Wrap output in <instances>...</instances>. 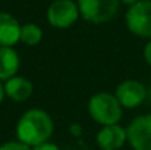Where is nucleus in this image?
Instances as JSON below:
<instances>
[{"label": "nucleus", "instance_id": "nucleus-1", "mask_svg": "<svg viewBox=\"0 0 151 150\" xmlns=\"http://www.w3.org/2000/svg\"><path fill=\"white\" fill-rule=\"evenodd\" d=\"M54 131V122L50 113L44 109H28L25 110L16 122V140L27 144L28 147L40 146L50 141Z\"/></svg>", "mask_w": 151, "mask_h": 150}, {"label": "nucleus", "instance_id": "nucleus-2", "mask_svg": "<svg viewBox=\"0 0 151 150\" xmlns=\"http://www.w3.org/2000/svg\"><path fill=\"white\" fill-rule=\"evenodd\" d=\"M88 113L91 119L101 127L116 125L122 119L123 107L116 99L114 93L100 91L93 94L88 100Z\"/></svg>", "mask_w": 151, "mask_h": 150}, {"label": "nucleus", "instance_id": "nucleus-3", "mask_svg": "<svg viewBox=\"0 0 151 150\" xmlns=\"http://www.w3.org/2000/svg\"><path fill=\"white\" fill-rule=\"evenodd\" d=\"M128 30L139 37L151 40V0H139L129 6L125 15Z\"/></svg>", "mask_w": 151, "mask_h": 150}, {"label": "nucleus", "instance_id": "nucleus-4", "mask_svg": "<svg viewBox=\"0 0 151 150\" xmlns=\"http://www.w3.org/2000/svg\"><path fill=\"white\" fill-rule=\"evenodd\" d=\"M120 0H78L79 15L90 24H104L114 18Z\"/></svg>", "mask_w": 151, "mask_h": 150}, {"label": "nucleus", "instance_id": "nucleus-5", "mask_svg": "<svg viewBox=\"0 0 151 150\" xmlns=\"http://www.w3.org/2000/svg\"><path fill=\"white\" fill-rule=\"evenodd\" d=\"M78 3L73 0H54L47 9V21L51 27L66 30L79 18Z\"/></svg>", "mask_w": 151, "mask_h": 150}, {"label": "nucleus", "instance_id": "nucleus-6", "mask_svg": "<svg viewBox=\"0 0 151 150\" xmlns=\"http://www.w3.org/2000/svg\"><path fill=\"white\" fill-rule=\"evenodd\" d=\"M126 136L134 150H151V113L135 116L126 127Z\"/></svg>", "mask_w": 151, "mask_h": 150}, {"label": "nucleus", "instance_id": "nucleus-7", "mask_svg": "<svg viewBox=\"0 0 151 150\" xmlns=\"http://www.w3.org/2000/svg\"><path fill=\"white\" fill-rule=\"evenodd\" d=\"M114 96L123 109H135L145 101L148 91H147V87L141 81L125 80L116 87Z\"/></svg>", "mask_w": 151, "mask_h": 150}, {"label": "nucleus", "instance_id": "nucleus-8", "mask_svg": "<svg viewBox=\"0 0 151 150\" xmlns=\"http://www.w3.org/2000/svg\"><path fill=\"white\" fill-rule=\"evenodd\" d=\"M97 146L101 150H119L123 147L125 143H128L126 128L120 124L116 125H107L101 127L96 136Z\"/></svg>", "mask_w": 151, "mask_h": 150}, {"label": "nucleus", "instance_id": "nucleus-9", "mask_svg": "<svg viewBox=\"0 0 151 150\" xmlns=\"http://www.w3.org/2000/svg\"><path fill=\"white\" fill-rule=\"evenodd\" d=\"M21 24L18 19L7 13L0 12V47H13L21 41Z\"/></svg>", "mask_w": 151, "mask_h": 150}, {"label": "nucleus", "instance_id": "nucleus-10", "mask_svg": "<svg viewBox=\"0 0 151 150\" xmlns=\"http://www.w3.org/2000/svg\"><path fill=\"white\" fill-rule=\"evenodd\" d=\"M3 87H4L6 97L16 103L27 101L32 96V91H34V84L31 83V80H28L27 77H21V75H16L4 81Z\"/></svg>", "mask_w": 151, "mask_h": 150}, {"label": "nucleus", "instance_id": "nucleus-11", "mask_svg": "<svg viewBox=\"0 0 151 150\" xmlns=\"http://www.w3.org/2000/svg\"><path fill=\"white\" fill-rule=\"evenodd\" d=\"M21 68L19 53L13 47H0V81L4 83L18 75Z\"/></svg>", "mask_w": 151, "mask_h": 150}, {"label": "nucleus", "instance_id": "nucleus-12", "mask_svg": "<svg viewBox=\"0 0 151 150\" xmlns=\"http://www.w3.org/2000/svg\"><path fill=\"white\" fill-rule=\"evenodd\" d=\"M43 40V30L32 22L24 24L21 27V41L27 46H37Z\"/></svg>", "mask_w": 151, "mask_h": 150}, {"label": "nucleus", "instance_id": "nucleus-13", "mask_svg": "<svg viewBox=\"0 0 151 150\" xmlns=\"http://www.w3.org/2000/svg\"><path fill=\"white\" fill-rule=\"evenodd\" d=\"M0 150H32L31 147H28L27 144L18 141V140H10V141H6L0 146Z\"/></svg>", "mask_w": 151, "mask_h": 150}, {"label": "nucleus", "instance_id": "nucleus-14", "mask_svg": "<svg viewBox=\"0 0 151 150\" xmlns=\"http://www.w3.org/2000/svg\"><path fill=\"white\" fill-rule=\"evenodd\" d=\"M32 150H60V147H59L57 144L51 143V141H46V143H43V144H40V146L32 147Z\"/></svg>", "mask_w": 151, "mask_h": 150}, {"label": "nucleus", "instance_id": "nucleus-15", "mask_svg": "<svg viewBox=\"0 0 151 150\" xmlns=\"http://www.w3.org/2000/svg\"><path fill=\"white\" fill-rule=\"evenodd\" d=\"M142 54H144V59H145L147 65L151 68V40L150 41H147V44L144 46V51H142Z\"/></svg>", "mask_w": 151, "mask_h": 150}, {"label": "nucleus", "instance_id": "nucleus-16", "mask_svg": "<svg viewBox=\"0 0 151 150\" xmlns=\"http://www.w3.org/2000/svg\"><path fill=\"white\" fill-rule=\"evenodd\" d=\"M6 97V94H4V87H3V83L0 81V104H1V101L4 100Z\"/></svg>", "mask_w": 151, "mask_h": 150}, {"label": "nucleus", "instance_id": "nucleus-17", "mask_svg": "<svg viewBox=\"0 0 151 150\" xmlns=\"http://www.w3.org/2000/svg\"><path fill=\"white\" fill-rule=\"evenodd\" d=\"M122 3H125V4H128V6H132V4H135L137 1H139V0H120Z\"/></svg>", "mask_w": 151, "mask_h": 150}]
</instances>
